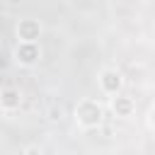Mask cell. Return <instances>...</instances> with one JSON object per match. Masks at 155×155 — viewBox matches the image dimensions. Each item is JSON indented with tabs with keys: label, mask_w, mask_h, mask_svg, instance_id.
<instances>
[{
	"label": "cell",
	"mask_w": 155,
	"mask_h": 155,
	"mask_svg": "<svg viewBox=\"0 0 155 155\" xmlns=\"http://www.w3.org/2000/svg\"><path fill=\"white\" fill-rule=\"evenodd\" d=\"M75 119L82 126H97L102 121V107L94 99H82L78 104V109H75Z\"/></svg>",
	"instance_id": "1"
},
{
	"label": "cell",
	"mask_w": 155,
	"mask_h": 155,
	"mask_svg": "<svg viewBox=\"0 0 155 155\" xmlns=\"http://www.w3.org/2000/svg\"><path fill=\"white\" fill-rule=\"evenodd\" d=\"M39 31H41V27L34 19H22L19 27H17V34H19L22 44H34V39H39Z\"/></svg>",
	"instance_id": "2"
},
{
	"label": "cell",
	"mask_w": 155,
	"mask_h": 155,
	"mask_svg": "<svg viewBox=\"0 0 155 155\" xmlns=\"http://www.w3.org/2000/svg\"><path fill=\"white\" fill-rule=\"evenodd\" d=\"M99 85L107 94H116V90L121 87V75L116 70H104L102 78H99Z\"/></svg>",
	"instance_id": "3"
},
{
	"label": "cell",
	"mask_w": 155,
	"mask_h": 155,
	"mask_svg": "<svg viewBox=\"0 0 155 155\" xmlns=\"http://www.w3.org/2000/svg\"><path fill=\"white\" fill-rule=\"evenodd\" d=\"M15 56H17L19 63H27V65H29V63H34V61L39 58V48H36V44H22V41H19Z\"/></svg>",
	"instance_id": "4"
},
{
	"label": "cell",
	"mask_w": 155,
	"mask_h": 155,
	"mask_svg": "<svg viewBox=\"0 0 155 155\" xmlns=\"http://www.w3.org/2000/svg\"><path fill=\"white\" fill-rule=\"evenodd\" d=\"M0 104H2L5 109L19 107V92H17V90H5V92L0 94Z\"/></svg>",
	"instance_id": "5"
},
{
	"label": "cell",
	"mask_w": 155,
	"mask_h": 155,
	"mask_svg": "<svg viewBox=\"0 0 155 155\" xmlns=\"http://www.w3.org/2000/svg\"><path fill=\"white\" fill-rule=\"evenodd\" d=\"M128 109H131V102H128V99H124V97H116V99H114V111H119L121 116H126Z\"/></svg>",
	"instance_id": "6"
},
{
	"label": "cell",
	"mask_w": 155,
	"mask_h": 155,
	"mask_svg": "<svg viewBox=\"0 0 155 155\" xmlns=\"http://www.w3.org/2000/svg\"><path fill=\"white\" fill-rule=\"evenodd\" d=\"M27 155H39V150H36V148H29V150H27Z\"/></svg>",
	"instance_id": "7"
},
{
	"label": "cell",
	"mask_w": 155,
	"mask_h": 155,
	"mask_svg": "<svg viewBox=\"0 0 155 155\" xmlns=\"http://www.w3.org/2000/svg\"><path fill=\"white\" fill-rule=\"evenodd\" d=\"M150 124H153V126H155V109H153V111H150Z\"/></svg>",
	"instance_id": "8"
}]
</instances>
